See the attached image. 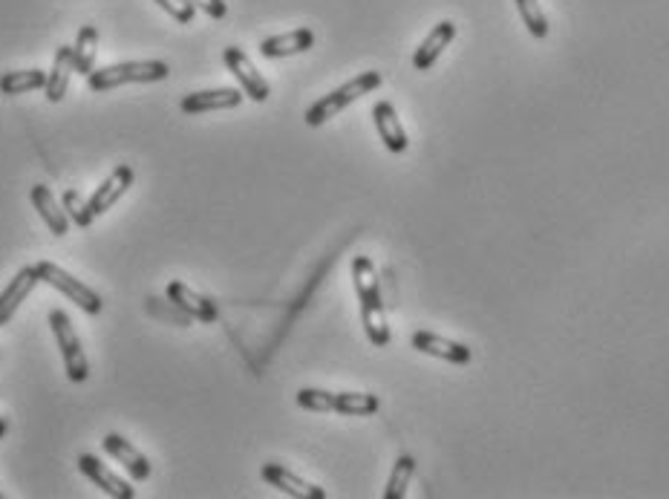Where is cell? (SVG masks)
<instances>
[{"label":"cell","mask_w":669,"mask_h":499,"mask_svg":"<svg viewBox=\"0 0 669 499\" xmlns=\"http://www.w3.org/2000/svg\"><path fill=\"white\" fill-rule=\"evenodd\" d=\"M352 283H355V295L361 303V321H364L367 338L372 341V347H387L390 344V326H387L381 286H378V275H375L370 257L358 254L352 260Z\"/></svg>","instance_id":"cell-1"},{"label":"cell","mask_w":669,"mask_h":499,"mask_svg":"<svg viewBox=\"0 0 669 499\" xmlns=\"http://www.w3.org/2000/svg\"><path fill=\"white\" fill-rule=\"evenodd\" d=\"M381 73H375V70H370V73H361L355 75L352 81H347V84H341L338 90H332V93H326L323 99H318L309 110H306V125L309 127H321L326 125L329 119H335L341 110H347L352 101L364 99V96H370L372 90H378L381 87Z\"/></svg>","instance_id":"cell-2"},{"label":"cell","mask_w":669,"mask_h":499,"mask_svg":"<svg viewBox=\"0 0 669 499\" xmlns=\"http://www.w3.org/2000/svg\"><path fill=\"white\" fill-rule=\"evenodd\" d=\"M171 75V67L165 61H124V64H113L104 70H93L87 75V87L93 93H104V90H116L124 84H153V81H165Z\"/></svg>","instance_id":"cell-3"},{"label":"cell","mask_w":669,"mask_h":499,"mask_svg":"<svg viewBox=\"0 0 669 499\" xmlns=\"http://www.w3.org/2000/svg\"><path fill=\"white\" fill-rule=\"evenodd\" d=\"M295 401L303 410L341 413V416H372L381 407L378 396H372V393H329V390H315V387L298 390Z\"/></svg>","instance_id":"cell-4"},{"label":"cell","mask_w":669,"mask_h":499,"mask_svg":"<svg viewBox=\"0 0 669 499\" xmlns=\"http://www.w3.org/2000/svg\"><path fill=\"white\" fill-rule=\"evenodd\" d=\"M50 326L55 341H58V350L64 358V373L73 384H81L90 378V361H87V352L81 347V338L75 332L73 321L64 309H52L50 312Z\"/></svg>","instance_id":"cell-5"},{"label":"cell","mask_w":669,"mask_h":499,"mask_svg":"<svg viewBox=\"0 0 669 499\" xmlns=\"http://www.w3.org/2000/svg\"><path fill=\"white\" fill-rule=\"evenodd\" d=\"M38 275H41V283H50L52 289H58L64 298H70L87 315H99L101 312V298L99 292H93L84 280H78L70 272H64L61 266H55L50 260H41L38 263Z\"/></svg>","instance_id":"cell-6"},{"label":"cell","mask_w":669,"mask_h":499,"mask_svg":"<svg viewBox=\"0 0 669 499\" xmlns=\"http://www.w3.org/2000/svg\"><path fill=\"white\" fill-rule=\"evenodd\" d=\"M223 61H225V67L231 70V75L240 81V90L246 93V99L263 104V101L272 96L269 81L257 73V67L251 64V58H248L246 52L240 50V47H228V50L223 52Z\"/></svg>","instance_id":"cell-7"},{"label":"cell","mask_w":669,"mask_h":499,"mask_svg":"<svg viewBox=\"0 0 669 499\" xmlns=\"http://www.w3.org/2000/svg\"><path fill=\"white\" fill-rule=\"evenodd\" d=\"M168 298H171V303H174L179 312H185L194 321H202V324H217L220 321L217 303L211 298H205V295H199L197 289H191L182 280H171L168 283Z\"/></svg>","instance_id":"cell-8"},{"label":"cell","mask_w":669,"mask_h":499,"mask_svg":"<svg viewBox=\"0 0 669 499\" xmlns=\"http://www.w3.org/2000/svg\"><path fill=\"white\" fill-rule=\"evenodd\" d=\"M38 283H41L38 266H21V269H18V275L12 277L9 286L0 292V326H6L12 318H15V312H18L21 303L35 292Z\"/></svg>","instance_id":"cell-9"},{"label":"cell","mask_w":669,"mask_h":499,"mask_svg":"<svg viewBox=\"0 0 669 499\" xmlns=\"http://www.w3.org/2000/svg\"><path fill=\"white\" fill-rule=\"evenodd\" d=\"M246 101V93L237 87H220V90H199L179 101V110L188 116L197 113H214V110H234Z\"/></svg>","instance_id":"cell-10"},{"label":"cell","mask_w":669,"mask_h":499,"mask_svg":"<svg viewBox=\"0 0 669 499\" xmlns=\"http://www.w3.org/2000/svg\"><path fill=\"white\" fill-rule=\"evenodd\" d=\"M101 448H104V453H107L110 459H116V462H119L124 471L133 476L136 482L150 479L148 456H145L139 448H133V442H127L124 436H119V433H107V436L101 439Z\"/></svg>","instance_id":"cell-11"},{"label":"cell","mask_w":669,"mask_h":499,"mask_svg":"<svg viewBox=\"0 0 669 499\" xmlns=\"http://www.w3.org/2000/svg\"><path fill=\"white\" fill-rule=\"evenodd\" d=\"M78 471L87 476L93 485H99L107 497H113V499L136 497V491L130 488V482H124L122 476L113 474V471H110V465H104L99 456H90V453L78 456Z\"/></svg>","instance_id":"cell-12"},{"label":"cell","mask_w":669,"mask_h":499,"mask_svg":"<svg viewBox=\"0 0 669 499\" xmlns=\"http://www.w3.org/2000/svg\"><path fill=\"white\" fill-rule=\"evenodd\" d=\"M263 479L277 488V491H283L286 497H295V499H323L326 497V491H323L321 485H315V482H309V479H303L295 471H289V468H283V465H274V462H266L263 465Z\"/></svg>","instance_id":"cell-13"},{"label":"cell","mask_w":669,"mask_h":499,"mask_svg":"<svg viewBox=\"0 0 669 499\" xmlns=\"http://www.w3.org/2000/svg\"><path fill=\"white\" fill-rule=\"evenodd\" d=\"M133 182H136V171L130 168V165H119L113 174L107 176L104 182H101L99 188L93 191V197H90V211L99 217V214H107L116 202L122 200L124 194L133 188Z\"/></svg>","instance_id":"cell-14"},{"label":"cell","mask_w":669,"mask_h":499,"mask_svg":"<svg viewBox=\"0 0 669 499\" xmlns=\"http://www.w3.org/2000/svg\"><path fill=\"white\" fill-rule=\"evenodd\" d=\"M372 122H375V130H378L384 148L390 150V153H404V150H407V145H410L407 130L401 125L396 107H393L390 101H378V104L372 107Z\"/></svg>","instance_id":"cell-15"},{"label":"cell","mask_w":669,"mask_h":499,"mask_svg":"<svg viewBox=\"0 0 669 499\" xmlns=\"http://www.w3.org/2000/svg\"><path fill=\"white\" fill-rule=\"evenodd\" d=\"M410 341H413V350L424 352V355H433V358H442L447 364H468L473 358V352L465 344L442 338L436 332H416Z\"/></svg>","instance_id":"cell-16"},{"label":"cell","mask_w":669,"mask_h":499,"mask_svg":"<svg viewBox=\"0 0 669 499\" xmlns=\"http://www.w3.org/2000/svg\"><path fill=\"white\" fill-rule=\"evenodd\" d=\"M453 38H456V24L453 21H439L430 29V35L419 44V50L413 52V67L419 73H427L439 61V55L453 44Z\"/></svg>","instance_id":"cell-17"},{"label":"cell","mask_w":669,"mask_h":499,"mask_svg":"<svg viewBox=\"0 0 669 499\" xmlns=\"http://www.w3.org/2000/svg\"><path fill=\"white\" fill-rule=\"evenodd\" d=\"M315 47V32L312 29H292L283 35H272L260 44V55L263 58H292L300 52Z\"/></svg>","instance_id":"cell-18"},{"label":"cell","mask_w":669,"mask_h":499,"mask_svg":"<svg viewBox=\"0 0 669 499\" xmlns=\"http://www.w3.org/2000/svg\"><path fill=\"white\" fill-rule=\"evenodd\" d=\"M32 205H35V211L41 214V220L47 223V228L55 237H67L70 234V217H67L64 205L55 200V194L47 185H35L32 188Z\"/></svg>","instance_id":"cell-19"},{"label":"cell","mask_w":669,"mask_h":499,"mask_svg":"<svg viewBox=\"0 0 669 499\" xmlns=\"http://www.w3.org/2000/svg\"><path fill=\"white\" fill-rule=\"evenodd\" d=\"M75 73V47H58L55 50V61H52V70L47 75V87H44V93H47V101L52 104H58V101H64L67 96V90H70V75Z\"/></svg>","instance_id":"cell-20"},{"label":"cell","mask_w":669,"mask_h":499,"mask_svg":"<svg viewBox=\"0 0 669 499\" xmlns=\"http://www.w3.org/2000/svg\"><path fill=\"white\" fill-rule=\"evenodd\" d=\"M47 75L44 70H12V73L0 75V93L3 96H24L47 87Z\"/></svg>","instance_id":"cell-21"},{"label":"cell","mask_w":669,"mask_h":499,"mask_svg":"<svg viewBox=\"0 0 669 499\" xmlns=\"http://www.w3.org/2000/svg\"><path fill=\"white\" fill-rule=\"evenodd\" d=\"M96 58H99V29L90 24L81 26L75 38V73L87 78L96 70Z\"/></svg>","instance_id":"cell-22"},{"label":"cell","mask_w":669,"mask_h":499,"mask_svg":"<svg viewBox=\"0 0 669 499\" xmlns=\"http://www.w3.org/2000/svg\"><path fill=\"white\" fill-rule=\"evenodd\" d=\"M416 474V459L413 456H398L393 471H390V479H387V488H384V499H401L410 488V479Z\"/></svg>","instance_id":"cell-23"},{"label":"cell","mask_w":669,"mask_h":499,"mask_svg":"<svg viewBox=\"0 0 669 499\" xmlns=\"http://www.w3.org/2000/svg\"><path fill=\"white\" fill-rule=\"evenodd\" d=\"M517 3V12H520L525 29L534 35V38H546L548 35V15L543 12L540 0H514Z\"/></svg>","instance_id":"cell-24"},{"label":"cell","mask_w":669,"mask_h":499,"mask_svg":"<svg viewBox=\"0 0 669 499\" xmlns=\"http://www.w3.org/2000/svg\"><path fill=\"white\" fill-rule=\"evenodd\" d=\"M61 205H64L67 217H70L78 228H90V225H93V217H96V214L90 211V202L84 200L75 188H67V191H64Z\"/></svg>","instance_id":"cell-25"},{"label":"cell","mask_w":669,"mask_h":499,"mask_svg":"<svg viewBox=\"0 0 669 499\" xmlns=\"http://www.w3.org/2000/svg\"><path fill=\"white\" fill-rule=\"evenodd\" d=\"M156 3H159L162 12H168L174 18L176 24H191L194 15H197V9L188 0H156Z\"/></svg>","instance_id":"cell-26"},{"label":"cell","mask_w":669,"mask_h":499,"mask_svg":"<svg viewBox=\"0 0 669 499\" xmlns=\"http://www.w3.org/2000/svg\"><path fill=\"white\" fill-rule=\"evenodd\" d=\"M194 9H202L208 18H214V21H223L225 15H228V3L225 0H188Z\"/></svg>","instance_id":"cell-27"},{"label":"cell","mask_w":669,"mask_h":499,"mask_svg":"<svg viewBox=\"0 0 669 499\" xmlns=\"http://www.w3.org/2000/svg\"><path fill=\"white\" fill-rule=\"evenodd\" d=\"M3 436H6V422L0 419V439H3Z\"/></svg>","instance_id":"cell-28"},{"label":"cell","mask_w":669,"mask_h":499,"mask_svg":"<svg viewBox=\"0 0 669 499\" xmlns=\"http://www.w3.org/2000/svg\"><path fill=\"white\" fill-rule=\"evenodd\" d=\"M0 499H3V494H0Z\"/></svg>","instance_id":"cell-29"}]
</instances>
